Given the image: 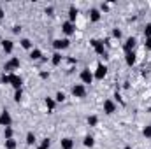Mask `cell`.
<instances>
[{"mask_svg":"<svg viewBox=\"0 0 151 149\" xmlns=\"http://www.w3.org/2000/svg\"><path fill=\"white\" fill-rule=\"evenodd\" d=\"M144 37L151 39V23H146V27H144Z\"/></svg>","mask_w":151,"mask_h":149,"instance_id":"obj_31","label":"cell"},{"mask_svg":"<svg viewBox=\"0 0 151 149\" xmlns=\"http://www.w3.org/2000/svg\"><path fill=\"white\" fill-rule=\"evenodd\" d=\"M0 84H11V74H4L0 75Z\"/></svg>","mask_w":151,"mask_h":149,"instance_id":"obj_25","label":"cell"},{"mask_svg":"<svg viewBox=\"0 0 151 149\" xmlns=\"http://www.w3.org/2000/svg\"><path fill=\"white\" fill-rule=\"evenodd\" d=\"M18 146V142L14 140V139H9V140H5V149H16Z\"/></svg>","mask_w":151,"mask_h":149,"instance_id":"obj_27","label":"cell"},{"mask_svg":"<svg viewBox=\"0 0 151 149\" xmlns=\"http://www.w3.org/2000/svg\"><path fill=\"white\" fill-rule=\"evenodd\" d=\"M90 44H91V47L95 49V53L97 54H104V56H107V53H106V44H104V40H100V39H91L90 40Z\"/></svg>","mask_w":151,"mask_h":149,"instance_id":"obj_3","label":"cell"},{"mask_svg":"<svg viewBox=\"0 0 151 149\" xmlns=\"http://www.w3.org/2000/svg\"><path fill=\"white\" fill-rule=\"evenodd\" d=\"M144 47H146V51H151V39H146V42H144Z\"/></svg>","mask_w":151,"mask_h":149,"instance_id":"obj_34","label":"cell"},{"mask_svg":"<svg viewBox=\"0 0 151 149\" xmlns=\"http://www.w3.org/2000/svg\"><path fill=\"white\" fill-rule=\"evenodd\" d=\"M88 14H90V21H91V23H99V21L102 19V12H100V9H97V7H91Z\"/></svg>","mask_w":151,"mask_h":149,"instance_id":"obj_11","label":"cell"},{"mask_svg":"<svg viewBox=\"0 0 151 149\" xmlns=\"http://www.w3.org/2000/svg\"><path fill=\"white\" fill-rule=\"evenodd\" d=\"M106 75H107V65L99 63V65H97V69H95V72H93V77H95L97 81H102Z\"/></svg>","mask_w":151,"mask_h":149,"instance_id":"obj_8","label":"cell"},{"mask_svg":"<svg viewBox=\"0 0 151 149\" xmlns=\"http://www.w3.org/2000/svg\"><path fill=\"white\" fill-rule=\"evenodd\" d=\"M19 44H21V47H23V49H28V51H32V49H34V42H32V40H30V39H21V40H19Z\"/></svg>","mask_w":151,"mask_h":149,"instance_id":"obj_21","label":"cell"},{"mask_svg":"<svg viewBox=\"0 0 151 149\" xmlns=\"http://www.w3.org/2000/svg\"><path fill=\"white\" fill-rule=\"evenodd\" d=\"M4 139H5V140H9V139H14V130H12V126H7V128H4Z\"/></svg>","mask_w":151,"mask_h":149,"instance_id":"obj_24","label":"cell"},{"mask_svg":"<svg viewBox=\"0 0 151 149\" xmlns=\"http://www.w3.org/2000/svg\"><path fill=\"white\" fill-rule=\"evenodd\" d=\"M53 47H55V51L62 53V51H65V49H69V47H70V40H69L67 37L55 39V40H53Z\"/></svg>","mask_w":151,"mask_h":149,"instance_id":"obj_2","label":"cell"},{"mask_svg":"<svg viewBox=\"0 0 151 149\" xmlns=\"http://www.w3.org/2000/svg\"><path fill=\"white\" fill-rule=\"evenodd\" d=\"M25 142H27V146H34V144L37 142L35 133H34V132H28V133H27V137H25Z\"/></svg>","mask_w":151,"mask_h":149,"instance_id":"obj_20","label":"cell"},{"mask_svg":"<svg viewBox=\"0 0 151 149\" xmlns=\"http://www.w3.org/2000/svg\"><path fill=\"white\" fill-rule=\"evenodd\" d=\"M30 60H32V62H39V60H44V54H42V51H40L39 47H34V49L30 51Z\"/></svg>","mask_w":151,"mask_h":149,"instance_id":"obj_15","label":"cell"},{"mask_svg":"<svg viewBox=\"0 0 151 149\" xmlns=\"http://www.w3.org/2000/svg\"><path fill=\"white\" fill-rule=\"evenodd\" d=\"M77 14H79L77 7H76V5H70V7H69V21H70V23H76Z\"/></svg>","mask_w":151,"mask_h":149,"instance_id":"obj_18","label":"cell"},{"mask_svg":"<svg viewBox=\"0 0 151 149\" xmlns=\"http://www.w3.org/2000/svg\"><path fill=\"white\" fill-rule=\"evenodd\" d=\"M44 104H46V107H47V111L53 112L55 111V107H56V100H55V97H46L44 98Z\"/></svg>","mask_w":151,"mask_h":149,"instance_id":"obj_17","label":"cell"},{"mask_svg":"<svg viewBox=\"0 0 151 149\" xmlns=\"http://www.w3.org/2000/svg\"><path fill=\"white\" fill-rule=\"evenodd\" d=\"M86 123H88V126H97L99 125V116H95V114L88 116L86 117Z\"/></svg>","mask_w":151,"mask_h":149,"instance_id":"obj_23","label":"cell"},{"mask_svg":"<svg viewBox=\"0 0 151 149\" xmlns=\"http://www.w3.org/2000/svg\"><path fill=\"white\" fill-rule=\"evenodd\" d=\"M19 65H21L19 58H18V56H12L9 62L4 63V72H5V74H14V70H18Z\"/></svg>","mask_w":151,"mask_h":149,"instance_id":"obj_1","label":"cell"},{"mask_svg":"<svg viewBox=\"0 0 151 149\" xmlns=\"http://www.w3.org/2000/svg\"><path fill=\"white\" fill-rule=\"evenodd\" d=\"M142 135H144L146 139H151V125H148V126L142 128Z\"/></svg>","mask_w":151,"mask_h":149,"instance_id":"obj_29","label":"cell"},{"mask_svg":"<svg viewBox=\"0 0 151 149\" xmlns=\"http://www.w3.org/2000/svg\"><path fill=\"white\" fill-rule=\"evenodd\" d=\"M23 100V90H16L14 91V102H21Z\"/></svg>","mask_w":151,"mask_h":149,"instance_id":"obj_28","label":"cell"},{"mask_svg":"<svg viewBox=\"0 0 151 149\" xmlns=\"http://www.w3.org/2000/svg\"><path fill=\"white\" fill-rule=\"evenodd\" d=\"M111 35H113L114 39H118V40H119V39L123 37V34H121V30H119V28H113V32H111Z\"/></svg>","mask_w":151,"mask_h":149,"instance_id":"obj_30","label":"cell"},{"mask_svg":"<svg viewBox=\"0 0 151 149\" xmlns=\"http://www.w3.org/2000/svg\"><path fill=\"white\" fill-rule=\"evenodd\" d=\"M125 62H127V65H128V67L135 65V62H137L135 53H134V51H127V53H125Z\"/></svg>","mask_w":151,"mask_h":149,"instance_id":"obj_13","label":"cell"},{"mask_svg":"<svg viewBox=\"0 0 151 149\" xmlns=\"http://www.w3.org/2000/svg\"><path fill=\"white\" fill-rule=\"evenodd\" d=\"M40 79H49V72L42 70V72H40Z\"/></svg>","mask_w":151,"mask_h":149,"instance_id":"obj_35","label":"cell"},{"mask_svg":"<svg viewBox=\"0 0 151 149\" xmlns=\"http://www.w3.org/2000/svg\"><path fill=\"white\" fill-rule=\"evenodd\" d=\"M40 146H44V148H51V139H47V137H46V139H42V140H40Z\"/></svg>","mask_w":151,"mask_h":149,"instance_id":"obj_32","label":"cell"},{"mask_svg":"<svg viewBox=\"0 0 151 149\" xmlns=\"http://www.w3.org/2000/svg\"><path fill=\"white\" fill-rule=\"evenodd\" d=\"M53 12H55V9H53V7H46V14L53 16Z\"/></svg>","mask_w":151,"mask_h":149,"instance_id":"obj_36","label":"cell"},{"mask_svg":"<svg viewBox=\"0 0 151 149\" xmlns=\"http://www.w3.org/2000/svg\"><path fill=\"white\" fill-rule=\"evenodd\" d=\"M55 100H56V104H62V102H65V93H63V91H56V95H55Z\"/></svg>","mask_w":151,"mask_h":149,"instance_id":"obj_26","label":"cell"},{"mask_svg":"<svg viewBox=\"0 0 151 149\" xmlns=\"http://www.w3.org/2000/svg\"><path fill=\"white\" fill-rule=\"evenodd\" d=\"M60 148L62 149H74V139H70V137H63V139L60 140Z\"/></svg>","mask_w":151,"mask_h":149,"instance_id":"obj_14","label":"cell"},{"mask_svg":"<svg viewBox=\"0 0 151 149\" xmlns=\"http://www.w3.org/2000/svg\"><path fill=\"white\" fill-rule=\"evenodd\" d=\"M4 18H5V12H4V9H2V7H0V21H2V19H4Z\"/></svg>","mask_w":151,"mask_h":149,"instance_id":"obj_38","label":"cell"},{"mask_svg":"<svg viewBox=\"0 0 151 149\" xmlns=\"http://www.w3.org/2000/svg\"><path fill=\"white\" fill-rule=\"evenodd\" d=\"M83 146H84V148H93V146H95V139H93V137H91V135H86V137H84V139H83Z\"/></svg>","mask_w":151,"mask_h":149,"instance_id":"obj_22","label":"cell"},{"mask_svg":"<svg viewBox=\"0 0 151 149\" xmlns=\"http://www.w3.org/2000/svg\"><path fill=\"white\" fill-rule=\"evenodd\" d=\"M104 114H107V116H111L116 112V102H114L113 98H107V100H104Z\"/></svg>","mask_w":151,"mask_h":149,"instance_id":"obj_10","label":"cell"},{"mask_svg":"<svg viewBox=\"0 0 151 149\" xmlns=\"http://www.w3.org/2000/svg\"><path fill=\"white\" fill-rule=\"evenodd\" d=\"M62 32L67 35V39L70 37V35H74L76 34V23H70L69 19L63 21V23H62Z\"/></svg>","mask_w":151,"mask_h":149,"instance_id":"obj_7","label":"cell"},{"mask_svg":"<svg viewBox=\"0 0 151 149\" xmlns=\"http://www.w3.org/2000/svg\"><path fill=\"white\" fill-rule=\"evenodd\" d=\"M135 46H137V39L135 37H128L127 39V42H125V46H123V49H125V53H127V51H134Z\"/></svg>","mask_w":151,"mask_h":149,"instance_id":"obj_16","label":"cell"},{"mask_svg":"<svg viewBox=\"0 0 151 149\" xmlns=\"http://www.w3.org/2000/svg\"><path fill=\"white\" fill-rule=\"evenodd\" d=\"M12 34H16V35L21 34V27H19V25H14V27H12Z\"/></svg>","mask_w":151,"mask_h":149,"instance_id":"obj_33","label":"cell"},{"mask_svg":"<svg viewBox=\"0 0 151 149\" xmlns=\"http://www.w3.org/2000/svg\"><path fill=\"white\" fill-rule=\"evenodd\" d=\"M0 46H2L4 53H7V54H11V53L14 51V42H12V40H9V39H4V40L0 42Z\"/></svg>","mask_w":151,"mask_h":149,"instance_id":"obj_12","label":"cell"},{"mask_svg":"<svg viewBox=\"0 0 151 149\" xmlns=\"http://www.w3.org/2000/svg\"><path fill=\"white\" fill-rule=\"evenodd\" d=\"M37 149H47V148H44V146H40V144H39V146H37Z\"/></svg>","mask_w":151,"mask_h":149,"instance_id":"obj_39","label":"cell"},{"mask_svg":"<svg viewBox=\"0 0 151 149\" xmlns=\"http://www.w3.org/2000/svg\"><path fill=\"white\" fill-rule=\"evenodd\" d=\"M70 93H72V97H76V98H84L86 97V86L84 84H74L70 88Z\"/></svg>","mask_w":151,"mask_h":149,"instance_id":"obj_5","label":"cell"},{"mask_svg":"<svg viewBox=\"0 0 151 149\" xmlns=\"http://www.w3.org/2000/svg\"><path fill=\"white\" fill-rule=\"evenodd\" d=\"M107 9H109V5H107V4H102V5H100V12H104V11H107Z\"/></svg>","mask_w":151,"mask_h":149,"instance_id":"obj_37","label":"cell"},{"mask_svg":"<svg viewBox=\"0 0 151 149\" xmlns=\"http://www.w3.org/2000/svg\"><path fill=\"white\" fill-rule=\"evenodd\" d=\"M12 125V116H11V112L9 111H4L0 112V126H4V128H7V126H11Z\"/></svg>","mask_w":151,"mask_h":149,"instance_id":"obj_6","label":"cell"},{"mask_svg":"<svg viewBox=\"0 0 151 149\" xmlns=\"http://www.w3.org/2000/svg\"><path fill=\"white\" fill-rule=\"evenodd\" d=\"M123 149H134V148H132V146H125Z\"/></svg>","mask_w":151,"mask_h":149,"instance_id":"obj_40","label":"cell"},{"mask_svg":"<svg viewBox=\"0 0 151 149\" xmlns=\"http://www.w3.org/2000/svg\"><path fill=\"white\" fill-rule=\"evenodd\" d=\"M11 86L14 88V91L16 90H23V77L19 74H11Z\"/></svg>","mask_w":151,"mask_h":149,"instance_id":"obj_9","label":"cell"},{"mask_svg":"<svg viewBox=\"0 0 151 149\" xmlns=\"http://www.w3.org/2000/svg\"><path fill=\"white\" fill-rule=\"evenodd\" d=\"M79 79H81V84H91L93 81H95V77H93V72L90 70V69H83L81 70V74H79Z\"/></svg>","mask_w":151,"mask_h":149,"instance_id":"obj_4","label":"cell"},{"mask_svg":"<svg viewBox=\"0 0 151 149\" xmlns=\"http://www.w3.org/2000/svg\"><path fill=\"white\" fill-rule=\"evenodd\" d=\"M62 60H63V56H62V53H58V51H55V53H53V56H51V63H53L55 67H58V65L62 63Z\"/></svg>","mask_w":151,"mask_h":149,"instance_id":"obj_19","label":"cell"}]
</instances>
